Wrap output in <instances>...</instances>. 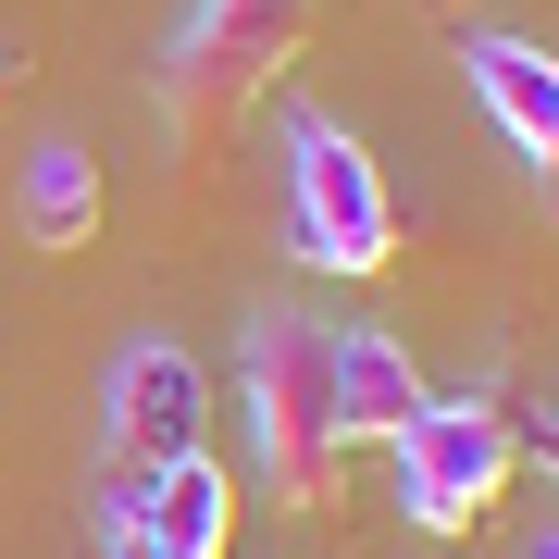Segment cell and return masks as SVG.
<instances>
[{
	"instance_id": "obj_1",
	"label": "cell",
	"mask_w": 559,
	"mask_h": 559,
	"mask_svg": "<svg viewBox=\"0 0 559 559\" xmlns=\"http://www.w3.org/2000/svg\"><path fill=\"white\" fill-rule=\"evenodd\" d=\"M249 473L274 510H323L348 485V423H336V323L323 311H249Z\"/></svg>"
},
{
	"instance_id": "obj_8",
	"label": "cell",
	"mask_w": 559,
	"mask_h": 559,
	"mask_svg": "<svg viewBox=\"0 0 559 559\" xmlns=\"http://www.w3.org/2000/svg\"><path fill=\"white\" fill-rule=\"evenodd\" d=\"M336 423H348V448H399L411 423H423V373H411L399 336L336 323Z\"/></svg>"
},
{
	"instance_id": "obj_2",
	"label": "cell",
	"mask_w": 559,
	"mask_h": 559,
	"mask_svg": "<svg viewBox=\"0 0 559 559\" xmlns=\"http://www.w3.org/2000/svg\"><path fill=\"white\" fill-rule=\"evenodd\" d=\"M311 13L323 0H187V25L162 38V75H150L175 150H212L249 100H274V75L311 50Z\"/></svg>"
},
{
	"instance_id": "obj_10",
	"label": "cell",
	"mask_w": 559,
	"mask_h": 559,
	"mask_svg": "<svg viewBox=\"0 0 559 559\" xmlns=\"http://www.w3.org/2000/svg\"><path fill=\"white\" fill-rule=\"evenodd\" d=\"M522 559H559V522H547V535H535V547H522Z\"/></svg>"
},
{
	"instance_id": "obj_5",
	"label": "cell",
	"mask_w": 559,
	"mask_h": 559,
	"mask_svg": "<svg viewBox=\"0 0 559 559\" xmlns=\"http://www.w3.org/2000/svg\"><path fill=\"white\" fill-rule=\"evenodd\" d=\"M200 423H212L200 360H187L175 336H124V360H112V399H100L112 460H124V473H162V460H187V448H200Z\"/></svg>"
},
{
	"instance_id": "obj_4",
	"label": "cell",
	"mask_w": 559,
	"mask_h": 559,
	"mask_svg": "<svg viewBox=\"0 0 559 559\" xmlns=\"http://www.w3.org/2000/svg\"><path fill=\"white\" fill-rule=\"evenodd\" d=\"M510 473H522V436L498 399H423V423L399 436V510L423 535H473L510 498Z\"/></svg>"
},
{
	"instance_id": "obj_9",
	"label": "cell",
	"mask_w": 559,
	"mask_h": 559,
	"mask_svg": "<svg viewBox=\"0 0 559 559\" xmlns=\"http://www.w3.org/2000/svg\"><path fill=\"white\" fill-rule=\"evenodd\" d=\"M25 237H38V249H87V237H100V162H87L75 138L25 150Z\"/></svg>"
},
{
	"instance_id": "obj_6",
	"label": "cell",
	"mask_w": 559,
	"mask_h": 559,
	"mask_svg": "<svg viewBox=\"0 0 559 559\" xmlns=\"http://www.w3.org/2000/svg\"><path fill=\"white\" fill-rule=\"evenodd\" d=\"M224 535H237V485L200 448L162 460V473H124V498H112V547L124 559H224Z\"/></svg>"
},
{
	"instance_id": "obj_3",
	"label": "cell",
	"mask_w": 559,
	"mask_h": 559,
	"mask_svg": "<svg viewBox=\"0 0 559 559\" xmlns=\"http://www.w3.org/2000/svg\"><path fill=\"white\" fill-rule=\"evenodd\" d=\"M286 249L311 274H385L399 261V200L336 112H286Z\"/></svg>"
},
{
	"instance_id": "obj_11",
	"label": "cell",
	"mask_w": 559,
	"mask_h": 559,
	"mask_svg": "<svg viewBox=\"0 0 559 559\" xmlns=\"http://www.w3.org/2000/svg\"><path fill=\"white\" fill-rule=\"evenodd\" d=\"M547 460H559V399H547Z\"/></svg>"
},
{
	"instance_id": "obj_7",
	"label": "cell",
	"mask_w": 559,
	"mask_h": 559,
	"mask_svg": "<svg viewBox=\"0 0 559 559\" xmlns=\"http://www.w3.org/2000/svg\"><path fill=\"white\" fill-rule=\"evenodd\" d=\"M460 75H473L485 124L522 150V175H535L547 212H559V50L547 38H460Z\"/></svg>"
}]
</instances>
